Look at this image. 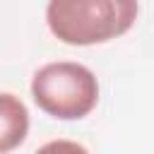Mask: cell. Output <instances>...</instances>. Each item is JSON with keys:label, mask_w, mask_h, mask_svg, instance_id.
Masks as SVG:
<instances>
[{"label": "cell", "mask_w": 154, "mask_h": 154, "mask_svg": "<svg viewBox=\"0 0 154 154\" xmlns=\"http://www.w3.org/2000/svg\"><path fill=\"white\" fill-rule=\"evenodd\" d=\"M137 10L132 0H53L46 7V24L67 46H96L128 34Z\"/></svg>", "instance_id": "cell-1"}, {"label": "cell", "mask_w": 154, "mask_h": 154, "mask_svg": "<svg viewBox=\"0 0 154 154\" xmlns=\"http://www.w3.org/2000/svg\"><path fill=\"white\" fill-rule=\"evenodd\" d=\"M31 96L46 116L58 120H79L99 103V79L82 63L55 60L34 72Z\"/></svg>", "instance_id": "cell-2"}, {"label": "cell", "mask_w": 154, "mask_h": 154, "mask_svg": "<svg viewBox=\"0 0 154 154\" xmlns=\"http://www.w3.org/2000/svg\"><path fill=\"white\" fill-rule=\"evenodd\" d=\"M29 135V111L10 91H0V154L14 152Z\"/></svg>", "instance_id": "cell-3"}, {"label": "cell", "mask_w": 154, "mask_h": 154, "mask_svg": "<svg viewBox=\"0 0 154 154\" xmlns=\"http://www.w3.org/2000/svg\"><path fill=\"white\" fill-rule=\"evenodd\" d=\"M34 154H89V149L75 140H51L41 144Z\"/></svg>", "instance_id": "cell-4"}]
</instances>
